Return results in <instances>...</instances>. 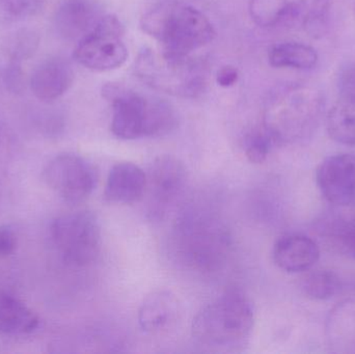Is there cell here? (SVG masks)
<instances>
[{
	"instance_id": "cell-15",
	"label": "cell",
	"mask_w": 355,
	"mask_h": 354,
	"mask_svg": "<svg viewBox=\"0 0 355 354\" xmlns=\"http://www.w3.org/2000/svg\"><path fill=\"white\" fill-rule=\"evenodd\" d=\"M148 177L143 168L132 162L114 164L106 181L104 200L114 204L141 201L147 191Z\"/></svg>"
},
{
	"instance_id": "cell-9",
	"label": "cell",
	"mask_w": 355,
	"mask_h": 354,
	"mask_svg": "<svg viewBox=\"0 0 355 354\" xmlns=\"http://www.w3.org/2000/svg\"><path fill=\"white\" fill-rule=\"evenodd\" d=\"M43 180L69 204L85 202L95 189L97 175L87 160L76 154H60L44 168Z\"/></svg>"
},
{
	"instance_id": "cell-22",
	"label": "cell",
	"mask_w": 355,
	"mask_h": 354,
	"mask_svg": "<svg viewBox=\"0 0 355 354\" xmlns=\"http://www.w3.org/2000/svg\"><path fill=\"white\" fill-rule=\"evenodd\" d=\"M341 281L335 272L318 270L304 278L302 289L310 299L327 301L333 299L341 290Z\"/></svg>"
},
{
	"instance_id": "cell-28",
	"label": "cell",
	"mask_w": 355,
	"mask_h": 354,
	"mask_svg": "<svg viewBox=\"0 0 355 354\" xmlns=\"http://www.w3.org/2000/svg\"><path fill=\"white\" fill-rule=\"evenodd\" d=\"M17 247V236L12 227L0 224V259L10 257Z\"/></svg>"
},
{
	"instance_id": "cell-20",
	"label": "cell",
	"mask_w": 355,
	"mask_h": 354,
	"mask_svg": "<svg viewBox=\"0 0 355 354\" xmlns=\"http://www.w3.org/2000/svg\"><path fill=\"white\" fill-rule=\"evenodd\" d=\"M327 332L333 346L355 351V301L341 303L331 312Z\"/></svg>"
},
{
	"instance_id": "cell-11",
	"label": "cell",
	"mask_w": 355,
	"mask_h": 354,
	"mask_svg": "<svg viewBox=\"0 0 355 354\" xmlns=\"http://www.w3.org/2000/svg\"><path fill=\"white\" fill-rule=\"evenodd\" d=\"M319 191L338 207L355 205V154L341 153L325 158L316 172Z\"/></svg>"
},
{
	"instance_id": "cell-26",
	"label": "cell",
	"mask_w": 355,
	"mask_h": 354,
	"mask_svg": "<svg viewBox=\"0 0 355 354\" xmlns=\"http://www.w3.org/2000/svg\"><path fill=\"white\" fill-rule=\"evenodd\" d=\"M337 85L340 99L355 101V62H348L340 70Z\"/></svg>"
},
{
	"instance_id": "cell-1",
	"label": "cell",
	"mask_w": 355,
	"mask_h": 354,
	"mask_svg": "<svg viewBox=\"0 0 355 354\" xmlns=\"http://www.w3.org/2000/svg\"><path fill=\"white\" fill-rule=\"evenodd\" d=\"M324 108V97L315 87L297 83L282 85L267 100L263 128L277 145L302 143L316 132Z\"/></svg>"
},
{
	"instance_id": "cell-21",
	"label": "cell",
	"mask_w": 355,
	"mask_h": 354,
	"mask_svg": "<svg viewBox=\"0 0 355 354\" xmlns=\"http://www.w3.org/2000/svg\"><path fill=\"white\" fill-rule=\"evenodd\" d=\"M329 136L343 145H355V101L340 99L327 118Z\"/></svg>"
},
{
	"instance_id": "cell-10",
	"label": "cell",
	"mask_w": 355,
	"mask_h": 354,
	"mask_svg": "<svg viewBox=\"0 0 355 354\" xmlns=\"http://www.w3.org/2000/svg\"><path fill=\"white\" fill-rule=\"evenodd\" d=\"M331 0H250V14L261 27L318 24L327 16Z\"/></svg>"
},
{
	"instance_id": "cell-23",
	"label": "cell",
	"mask_w": 355,
	"mask_h": 354,
	"mask_svg": "<svg viewBox=\"0 0 355 354\" xmlns=\"http://www.w3.org/2000/svg\"><path fill=\"white\" fill-rule=\"evenodd\" d=\"M327 228L329 234L339 241L342 249L355 259V210L334 218Z\"/></svg>"
},
{
	"instance_id": "cell-17",
	"label": "cell",
	"mask_w": 355,
	"mask_h": 354,
	"mask_svg": "<svg viewBox=\"0 0 355 354\" xmlns=\"http://www.w3.org/2000/svg\"><path fill=\"white\" fill-rule=\"evenodd\" d=\"M74 71L64 58L54 57L42 62L31 75L33 95L41 101H54L72 87Z\"/></svg>"
},
{
	"instance_id": "cell-25",
	"label": "cell",
	"mask_w": 355,
	"mask_h": 354,
	"mask_svg": "<svg viewBox=\"0 0 355 354\" xmlns=\"http://www.w3.org/2000/svg\"><path fill=\"white\" fill-rule=\"evenodd\" d=\"M39 8L40 0H0V15L12 20L33 16Z\"/></svg>"
},
{
	"instance_id": "cell-24",
	"label": "cell",
	"mask_w": 355,
	"mask_h": 354,
	"mask_svg": "<svg viewBox=\"0 0 355 354\" xmlns=\"http://www.w3.org/2000/svg\"><path fill=\"white\" fill-rule=\"evenodd\" d=\"M277 145L275 139L264 128L252 131L244 141V153L252 163H263L268 157L273 147Z\"/></svg>"
},
{
	"instance_id": "cell-14",
	"label": "cell",
	"mask_w": 355,
	"mask_h": 354,
	"mask_svg": "<svg viewBox=\"0 0 355 354\" xmlns=\"http://www.w3.org/2000/svg\"><path fill=\"white\" fill-rule=\"evenodd\" d=\"M104 15L95 0H67L56 12V29L64 39L78 42L97 26Z\"/></svg>"
},
{
	"instance_id": "cell-4",
	"label": "cell",
	"mask_w": 355,
	"mask_h": 354,
	"mask_svg": "<svg viewBox=\"0 0 355 354\" xmlns=\"http://www.w3.org/2000/svg\"><path fill=\"white\" fill-rule=\"evenodd\" d=\"M254 311L248 297L232 290L202 308L192 321V337L214 351H234L248 343Z\"/></svg>"
},
{
	"instance_id": "cell-29",
	"label": "cell",
	"mask_w": 355,
	"mask_h": 354,
	"mask_svg": "<svg viewBox=\"0 0 355 354\" xmlns=\"http://www.w3.org/2000/svg\"><path fill=\"white\" fill-rule=\"evenodd\" d=\"M239 79V72L233 66H225L219 69L216 74L217 85L223 87H233Z\"/></svg>"
},
{
	"instance_id": "cell-8",
	"label": "cell",
	"mask_w": 355,
	"mask_h": 354,
	"mask_svg": "<svg viewBox=\"0 0 355 354\" xmlns=\"http://www.w3.org/2000/svg\"><path fill=\"white\" fill-rule=\"evenodd\" d=\"M124 33V26L118 17L104 15L97 26L77 42L75 60L85 68L97 72L120 68L128 58Z\"/></svg>"
},
{
	"instance_id": "cell-12",
	"label": "cell",
	"mask_w": 355,
	"mask_h": 354,
	"mask_svg": "<svg viewBox=\"0 0 355 354\" xmlns=\"http://www.w3.org/2000/svg\"><path fill=\"white\" fill-rule=\"evenodd\" d=\"M147 177V188L155 203V209L160 213V208L164 209L183 193L187 182V170L181 160L164 155L154 160Z\"/></svg>"
},
{
	"instance_id": "cell-3",
	"label": "cell",
	"mask_w": 355,
	"mask_h": 354,
	"mask_svg": "<svg viewBox=\"0 0 355 354\" xmlns=\"http://www.w3.org/2000/svg\"><path fill=\"white\" fill-rule=\"evenodd\" d=\"M141 27L162 50L175 54H192L216 35L206 15L180 0L155 2L141 16Z\"/></svg>"
},
{
	"instance_id": "cell-7",
	"label": "cell",
	"mask_w": 355,
	"mask_h": 354,
	"mask_svg": "<svg viewBox=\"0 0 355 354\" xmlns=\"http://www.w3.org/2000/svg\"><path fill=\"white\" fill-rule=\"evenodd\" d=\"M52 240L69 265L83 267L93 263L101 249V228L97 216L89 211L64 214L53 220Z\"/></svg>"
},
{
	"instance_id": "cell-19",
	"label": "cell",
	"mask_w": 355,
	"mask_h": 354,
	"mask_svg": "<svg viewBox=\"0 0 355 354\" xmlns=\"http://www.w3.org/2000/svg\"><path fill=\"white\" fill-rule=\"evenodd\" d=\"M268 62L275 68L310 70L316 66L318 54L314 48L306 44L285 42L271 46Z\"/></svg>"
},
{
	"instance_id": "cell-27",
	"label": "cell",
	"mask_w": 355,
	"mask_h": 354,
	"mask_svg": "<svg viewBox=\"0 0 355 354\" xmlns=\"http://www.w3.org/2000/svg\"><path fill=\"white\" fill-rule=\"evenodd\" d=\"M12 42V52L15 58H26L31 55L37 44V39L33 33L23 31Z\"/></svg>"
},
{
	"instance_id": "cell-13",
	"label": "cell",
	"mask_w": 355,
	"mask_h": 354,
	"mask_svg": "<svg viewBox=\"0 0 355 354\" xmlns=\"http://www.w3.org/2000/svg\"><path fill=\"white\" fill-rule=\"evenodd\" d=\"M181 307L176 295L170 291H154L144 299L139 310V328L146 334L160 336L175 328Z\"/></svg>"
},
{
	"instance_id": "cell-6",
	"label": "cell",
	"mask_w": 355,
	"mask_h": 354,
	"mask_svg": "<svg viewBox=\"0 0 355 354\" xmlns=\"http://www.w3.org/2000/svg\"><path fill=\"white\" fill-rule=\"evenodd\" d=\"M174 247L186 265L200 272H213L225 263L231 241L218 220L206 214L188 213L177 222Z\"/></svg>"
},
{
	"instance_id": "cell-5",
	"label": "cell",
	"mask_w": 355,
	"mask_h": 354,
	"mask_svg": "<svg viewBox=\"0 0 355 354\" xmlns=\"http://www.w3.org/2000/svg\"><path fill=\"white\" fill-rule=\"evenodd\" d=\"M135 73L155 91L194 99L206 91L210 68L206 60L192 54H175L145 48L135 60Z\"/></svg>"
},
{
	"instance_id": "cell-16",
	"label": "cell",
	"mask_w": 355,
	"mask_h": 354,
	"mask_svg": "<svg viewBox=\"0 0 355 354\" xmlns=\"http://www.w3.org/2000/svg\"><path fill=\"white\" fill-rule=\"evenodd\" d=\"M320 257L318 245L310 237L286 235L275 242L273 260L279 269L289 274L310 270Z\"/></svg>"
},
{
	"instance_id": "cell-2",
	"label": "cell",
	"mask_w": 355,
	"mask_h": 354,
	"mask_svg": "<svg viewBox=\"0 0 355 354\" xmlns=\"http://www.w3.org/2000/svg\"><path fill=\"white\" fill-rule=\"evenodd\" d=\"M102 95L112 104V132L118 139L162 137L177 128L176 112L166 100L143 95L116 83L104 85Z\"/></svg>"
},
{
	"instance_id": "cell-18",
	"label": "cell",
	"mask_w": 355,
	"mask_h": 354,
	"mask_svg": "<svg viewBox=\"0 0 355 354\" xmlns=\"http://www.w3.org/2000/svg\"><path fill=\"white\" fill-rule=\"evenodd\" d=\"M39 326L37 314L22 301L0 293V333L10 336L27 335L35 332Z\"/></svg>"
}]
</instances>
